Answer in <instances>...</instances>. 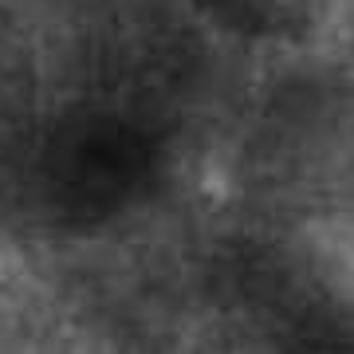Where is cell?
Segmentation results:
<instances>
[{
  "instance_id": "6da1fadb",
  "label": "cell",
  "mask_w": 354,
  "mask_h": 354,
  "mask_svg": "<svg viewBox=\"0 0 354 354\" xmlns=\"http://www.w3.org/2000/svg\"><path fill=\"white\" fill-rule=\"evenodd\" d=\"M162 122L102 99L28 114L0 146V221L28 236L99 232L153 189Z\"/></svg>"
},
{
  "instance_id": "7a4b0ae2",
  "label": "cell",
  "mask_w": 354,
  "mask_h": 354,
  "mask_svg": "<svg viewBox=\"0 0 354 354\" xmlns=\"http://www.w3.org/2000/svg\"><path fill=\"white\" fill-rule=\"evenodd\" d=\"M216 24L244 36H304L311 28V0H193Z\"/></svg>"
},
{
  "instance_id": "3957f363",
  "label": "cell",
  "mask_w": 354,
  "mask_h": 354,
  "mask_svg": "<svg viewBox=\"0 0 354 354\" xmlns=\"http://www.w3.org/2000/svg\"><path fill=\"white\" fill-rule=\"evenodd\" d=\"M36 111V71L32 51L16 24L0 12V146L12 138V130Z\"/></svg>"
}]
</instances>
